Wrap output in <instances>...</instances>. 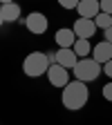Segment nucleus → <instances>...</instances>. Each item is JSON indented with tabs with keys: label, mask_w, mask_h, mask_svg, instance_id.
Masks as SVG:
<instances>
[{
	"label": "nucleus",
	"mask_w": 112,
	"mask_h": 125,
	"mask_svg": "<svg viewBox=\"0 0 112 125\" xmlns=\"http://www.w3.org/2000/svg\"><path fill=\"white\" fill-rule=\"evenodd\" d=\"M74 78L76 81H83V83H92V81H97L99 74H103V65L101 62H97L92 56L87 58H78V62L74 65Z\"/></svg>",
	"instance_id": "f03ea898"
},
{
	"label": "nucleus",
	"mask_w": 112,
	"mask_h": 125,
	"mask_svg": "<svg viewBox=\"0 0 112 125\" xmlns=\"http://www.w3.org/2000/svg\"><path fill=\"white\" fill-rule=\"evenodd\" d=\"M47 81H50V85L54 87H65L70 83V69H65L63 65H50V69H47Z\"/></svg>",
	"instance_id": "39448f33"
},
{
	"label": "nucleus",
	"mask_w": 112,
	"mask_h": 125,
	"mask_svg": "<svg viewBox=\"0 0 112 125\" xmlns=\"http://www.w3.org/2000/svg\"><path fill=\"white\" fill-rule=\"evenodd\" d=\"M50 69V60H47V52H31L27 54V58L23 60V72L29 78H38L43 74H47Z\"/></svg>",
	"instance_id": "7ed1b4c3"
},
{
	"label": "nucleus",
	"mask_w": 112,
	"mask_h": 125,
	"mask_svg": "<svg viewBox=\"0 0 112 125\" xmlns=\"http://www.w3.org/2000/svg\"><path fill=\"white\" fill-rule=\"evenodd\" d=\"M74 54L78 56V58H87L90 54H92V45H90V40H85V38H78L76 42H74Z\"/></svg>",
	"instance_id": "f8f14e48"
},
{
	"label": "nucleus",
	"mask_w": 112,
	"mask_h": 125,
	"mask_svg": "<svg viewBox=\"0 0 112 125\" xmlns=\"http://www.w3.org/2000/svg\"><path fill=\"white\" fill-rule=\"evenodd\" d=\"M103 74L110 78V81H112V60H108L105 62V65H103Z\"/></svg>",
	"instance_id": "f3484780"
},
{
	"label": "nucleus",
	"mask_w": 112,
	"mask_h": 125,
	"mask_svg": "<svg viewBox=\"0 0 112 125\" xmlns=\"http://www.w3.org/2000/svg\"><path fill=\"white\" fill-rule=\"evenodd\" d=\"M103 36H105V38H103V40H105V42H110V45H112V27H108V29H105V31H103Z\"/></svg>",
	"instance_id": "a211bd4d"
},
{
	"label": "nucleus",
	"mask_w": 112,
	"mask_h": 125,
	"mask_svg": "<svg viewBox=\"0 0 112 125\" xmlns=\"http://www.w3.org/2000/svg\"><path fill=\"white\" fill-rule=\"evenodd\" d=\"M0 13H2V18L5 22H16V20H20V5H16V2H9V5H0Z\"/></svg>",
	"instance_id": "9b49d317"
},
{
	"label": "nucleus",
	"mask_w": 112,
	"mask_h": 125,
	"mask_svg": "<svg viewBox=\"0 0 112 125\" xmlns=\"http://www.w3.org/2000/svg\"><path fill=\"white\" fill-rule=\"evenodd\" d=\"M99 2H101V0H99Z\"/></svg>",
	"instance_id": "412c9836"
},
{
	"label": "nucleus",
	"mask_w": 112,
	"mask_h": 125,
	"mask_svg": "<svg viewBox=\"0 0 112 125\" xmlns=\"http://www.w3.org/2000/svg\"><path fill=\"white\" fill-rule=\"evenodd\" d=\"M78 2H81V0H58V5H61L63 9H76Z\"/></svg>",
	"instance_id": "4468645a"
},
{
	"label": "nucleus",
	"mask_w": 112,
	"mask_h": 125,
	"mask_svg": "<svg viewBox=\"0 0 112 125\" xmlns=\"http://www.w3.org/2000/svg\"><path fill=\"white\" fill-rule=\"evenodd\" d=\"M20 22L27 27L29 34H34V36L45 34L47 27H50V22H47V18H45V13H40V11H31V13H27V18H20Z\"/></svg>",
	"instance_id": "20e7f679"
},
{
	"label": "nucleus",
	"mask_w": 112,
	"mask_h": 125,
	"mask_svg": "<svg viewBox=\"0 0 112 125\" xmlns=\"http://www.w3.org/2000/svg\"><path fill=\"white\" fill-rule=\"evenodd\" d=\"M9 2H13V0H0V5H9Z\"/></svg>",
	"instance_id": "6ab92c4d"
},
{
	"label": "nucleus",
	"mask_w": 112,
	"mask_h": 125,
	"mask_svg": "<svg viewBox=\"0 0 112 125\" xmlns=\"http://www.w3.org/2000/svg\"><path fill=\"white\" fill-rule=\"evenodd\" d=\"M56 62H58V65H63L65 69H74V65L78 62V56L74 54L72 47H58V52H56Z\"/></svg>",
	"instance_id": "6e6552de"
},
{
	"label": "nucleus",
	"mask_w": 112,
	"mask_h": 125,
	"mask_svg": "<svg viewBox=\"0 0 112 125\" xmlns=\"http://www.w3.org/2000/svg\"><path fill=\"white\" fill-rule=\"evenodd\" d=\"M76 11H78V18H92L94 20L101 13V5H99V0H81Z\"/></svg>",
	"instance_id": "0eeeda50"
},
{
	"label": "nucleus",
	"mask_w": 112,
	"mask_h": 125,
	"mask_svg": "<svg viewBox=\"0 0 112 125\" xmlns=\"http://www.w3.org/2000/svg\"><path fill=\"white\" fill-rule=\"evenodd\" d=\"M90 101V89H87V83L83 81H70L65 87H63V94H61V103L63 107L72 109V112H76V109H83Z\"/></svg>",
	"instance_id": "f257e3e1"
},
{
	"label": "nucleus",
	"mask_w": 112,
	"mask_h": 125,
	"mask_svg": "<svg viewBox=\"0 0 112 125\" xmlns=\"http://www.w3.org/2000/svg\"><path fill=\"white\" fill-rule=\"evenodd\" d=\"M72 29H74L76 38H85V40H90L94 34H97V25H94L92 18H76V22L72 25Z\"/></svg>",
	"instance_id": "423d86ee"
},
{
	"label": "nucleus",
	"mask_w": 112,
	"mask_h": 125,
	"mask_svg": "<svg viewBox=\"0 0 112 125\" xmlns=\"http://www.w3.org/2000/svg\"><path fill=\"white\" fill-rule=\"evenodd\" d=\"M99 5H101V11L103 13H110L112 16V0H101Z\"/></svg>",
	"instance_id": "dca6fc26"
},
{
	"label": "nucleus",
	"mask_w": 112,
	"mask_h": 125,
	"mask_svg": "<svg viewBox=\"0 0 112 125\" xmlns=\"http://www.w3.org/2000/svg\"><path fill=\"white\" fill-rule=\"evenodd\" d=\"M103 98H105V101H110V103H112V81H110V83H105V85H103Z\"/></svg>",
	"instance_id": "2eb2a0df"
},
{
	"label": "nucleus",
	"mask_w": 112,
	"mask_h": 125,
	"mask_svg": "<svg viewBox=\"0 0 112 125\" xmlns=\"http://www.w3.org/2000/svg\"><path fill=\"white\" fill-rule=\"evenodd\" d=\"M92 58L97 62H101V65H105L108 60H112V45L105 42V40H101L99 45H94L92 47Z\"/></svg>",
	"instance_id": "1a4fd4ad"
},
{
	"label": "nucleus",
	"mask_w": 112,
	"mask_h": 125,
	"mask_svg": "<svg viewBox=\"0 0 112 125\" xmlns=\"http://www.w3.org/2000/svg\"><path fill=\"white\" fill-rule=\"evenodd\" d=\"M5 25V18H2V13H0V27H2Z\"/></svg>",
	"instance_id": "aec40b11"
},
{
	"label": "nucleus",
	"mask_w": 112,
	"mask_h": 125,
	"mask_svg": "<svg viewBox=\"0 0 112 125\" xmlns=\"http://www.w3.org/2000/svg\"><path fill=\"white\" fill-rule=\"evenodd\" d=\"M54 40H56L58 47H74V42L78 38H76V34H74L72 27H63V29H58L56 34H54Z\"/></svg>",
	"instance_id": "9d476101"
},
{
	"label": "nucleus",
	"mask_w": 112,
	"mask_h": 125,
	"mask_svg": "<svg viewBox=\"0 0 112 125\" xmlns=\"http://www.w3.org/2000/svg\"><path fill=\"white\" fill-rule=\"evenodd\" d=\"M94 25H97V29H101V31H105L108 27H112V16L110 13H99L97 18H94Z\"/></svg>",
	"instance_id": "ddd939ff"
}]
</instances>
